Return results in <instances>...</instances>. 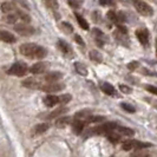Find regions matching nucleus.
Listing matches in <instances>:
<instances>
[{"label":"nucleus","instance_id":"nucleus-29","mask_svg":"<svg viewBox=\"0 0 157 157\" xmlns=\"http://www.w3.org/2000/svg\"><path fill=\"white\" fill-rule=\"evenodd\" d=\"M134 148V141H124L122 143V149L125 151H130Z\"/></svg>","mask_w":157,"mask_h":157},{"label":"nucleus","instance_id":"nucleus-3","mask_svg":"<svg viewBox=\"0 0 157 157\" xmlns=\"http://www.w3.org/2000/svg\"><path fill=\"white\" fill-rule=\"evenodd\" d=\"M117 129V124L115 122H108V123H104L102 125L96 126L91 130L92 134H97V135H103V134H111L115 130Z\"/></svg>","mask_w":157,"mask_h":157},{"label":"nucleus","instance_id":"nucleus-12","mask_svg":"<svg viewBox=\"0 0 157 157\" xmlns=\"http://www.w3.org/2000/svg\"><path fill=\"white\" fill-rule=\"evenodd\" d=\"M0 38L1 40L4 41V43H7V44H13V43H16V37L12 34V33H10L8 31H1L0 32Z\"/></svg>","mask_w":157,"mask_h":157},{"label":"nucleus","instance_id":"nucleus-15","mask_svg":"<svg viewBox=\"0 0 157 157\" xmlns=\"http://www.w3.org/2000/svg\"><path fill=\"white\" fill-rule=\"evenodd\" d=\"M84 126H85V123L84 121H80V119H76L73 123H72V130L76 135L82 134V131L84 130Z\"/></svg>","mask_w":157,"mask_h":157},{"label":"nucleus","instance_id":"nucleus-18","mask_svg":"<svg viewBox=\"0 0 157 157\" xmlns=\"http://www.w3.org/2000/svg\"><path fill=\"white\" fill-rule=\"evenodd\" d=\"M67 111V108H64V106H62V108H58L57 110H53L50 115H48V119H55V118L59 117L60 115H63V113H65Z\"/></svg>","mask_w":157,"mask_h":157},{"label":"nucleus","instance_id":"nucleus-5","mask_svg":"<svg viewBox=\"0 0 157 157\" xmlns=\"http://www.w3.org/2000/svg\"><path fill=\"white\" fill-rule=\"evenodd\" d=\"M14 31L18 32L20 36L30 37L36 32V30H34V27H32L31 25H29V24H18V25L14 26Z\"/></svg>","mask_w":157,"mask_h":157},{"label":"nucleus","instance_id":"nucleus-37","mask_svg":"<svg viewBox=\"0 0 157 157\" xmlns=\"http://www.w3.org/2000/svg\"><path fill=\"white\" fill-rule=\"evenodd\" d=\"M108 18L110 19L111 21H113V23L117 25V13H116V12L109 11V12H108Z\"/></svg>","mask_w":157,"mask_h":157},{"label":"nucleus","instance_id":"nucleus-14","mask_svg":"<svg viewBox=\"0 0 157 157\" xmlns=\"http://www.w3.org/2000/svg\"><path fill=\"white\" fill-rule=\"evenodd\" d=\"M59 103V97H57V96H53V94H48L46 96L45 98H44V104L48 106V108H52V106H55Z\"/></svg>","mask_w":157,"mask_h":157},{"label":"nucleus","instance_id":"nucleus-36","mask_svg":"<svg viewBox=\"0 0 157 157\" xmlns=\"http://www.w3.org/2000/svg\"><path fill=\"white\" fill-rule=\"evenodd\" d=\"M69 5L73 8H79L80 7V4H82V0H67Z\"/></svg>","mask_w":157,"mask_h":157},{"label":"nucleus","instance_id":"nucleus-33","mask_svg":"<svg viewBox=\"0 0 157 157\" xmlns=\"http://www.w3.org/2000/svg\"><path fill=\"white\" fill-rule=\"evenodd\" d=\"M71 98H72V96H71V94H62V96L59 97V103H62V104H66V103L70 102Z\"/></svg>","mask_w":157,"mask_h":157},{"label":"nucleus","instance_id":"nucleus-9","mask_svg":"<svg viewBox=\"0 0 157 157\" xmlns=\"http://www.w3.org/2000/svg\"><path fill=\"white\" fill-rule=\"evenodd\" d=\"M23 86L27 87V89H41L43 87V84L39 79L36 78H27L23 80Z\"/></svg>","mask_w":157,"mask_h":157},{"label":"nucleus","instance_id":"nucleus-40","mask_svg":"<svg viewBox=\"0 0 157 157\" xmlns=\"http://www.w3.org/2000/svg\"><path fill=\"white\" fill-rule=\"evenodd\" d=\"M138 66H140V63H138V62H131V63L128 64V69H129V70H131V71L136 70Z\"/></svg>","mask_w":157,"mask_h":157},{"label":"nucleus","instance_id":"nucleus-39","mask_svg":"<svg viewBox=\"0 0 157 157\" xmlns=\"http://www.w3.org/2000/svg\"><path fill=\"white\" fill-rule=\"evenodd\" d=\"M119 90H121L123 94H131V91H132V90H131L129 86L123 85V84H121V85H119Z\"/></svg>","mask_w":157,"mask_h":157},{"label":"nucleus","instance_id":"nucleus-19","mask_svg":"<svg viewBox=\"0 0 157 157\" xmlns=\"http://www.w3.org/2000/svg\"><path fill=\"white\" fill-rule=\"evenodd\" d=\"M75 17H76V19H77V21H78L79 26H80L83 30L87 31V30L90 29V26H89V23H87L86 20H85L83 17L80 16V14H78V13H75Z\"/></svg>","mask_w":157,"mask_h":157},{"label":"nucleus","instance_id":"nucleus-32","mask_svg":"<svg viewBox=\"0 0 157 157\" xmlns=\"http://www.w3.org/2000/svg\"><path fill=\"white\" fill-rule=\"evenodd\" d=\"M60 27H62L66 33H71V32H73V27H72L69 23H66V21H63L62 25H60Z\"/></svg>","mask_w":157,"mask_h":157},{"label":"nucleus","instance_id":"nucleus-6","mask_svg":"<svg viewBox=\"0 0 157 157\" xmlns=\"http://www.w3.org/2000/svg\"><path fill=\"white\" fill-rule=\"evenodd\" d=\"M48 66H50V64L46 62H38V63L33 64L30 67V72L33 75H41L48 69Z\"/></svg>","mask_w":157,"mask_h":157},{"label":"nucleus","instance_id":"nucleus-23","mask_svg":"<svg viewBox=\"0 0 157 157\" xmlns=\"http://www.w3.org/2000/svg\"><path fill=\"white\" fill-rule=\"evenodd\" d=\"M90 59H91L92 62H96V63H102V60H103L102 55H101L98 51H96V50L90 51Z\"/></svg>","mask_w":157,"mask_h":157},{"label":"nucleus","instance_id":"nucleus-31","mask_svg":"<svg viewBox=\"0 0 157 157\" xmlns=\"http://www.w3.org/2000/svg\"><path fill=\"white\" fill-rule=\"evenodd\" d=\"M103 119H105L103 116H90L85 122L86 123H97V122H101Z\"/></svg>","mask_w":157,"mask_h":157},{"label":"nucleus","instance_id":"nucleus-35","mask_svg":"<svg viewBox=\"0 0 157 157\" xmlns=\"http://www.w3.org/2000/svg\"><path fill=\"white\" fill-rule=\"evenodd\" d=\"M121 106L123 108V110H125L126 112H135V108L132 105H130V104H128V103H122L121 104Z\"/></svg>","mask_w":157,"mask_h":157},{"label":"nucleus","instance_id":"nucleus-7","mask_svg":"<svg viewBox=\"0 0 157 157\" xmlns=\"http://www.w3.org/2000/svg\"><path fill=\"white\" fill-rule=\"evenodd\" d=\"M136 37L137 39L140 40L142 45L147 46L149 44V31L147 29H140L136 31Z\"/></svg>","mask_w":157,"mask_h":157},{"label":"nucleus","instance_id":"nucleus-8","mask_svg":"<svg viewBox=\"0 0 157 157\" xmlns=\"http://www.w3.org/2000/svg\"><path fill=\"white\" fill-rule=\"evenodd\" d=\"M65 85L60 83H47L46 85H43L41 90L45 92H57V91H62Z\"/></svg>","mask_w":157,"mask_h":157},{"label":"nucleus","instance_id":"nucleus-43","mask_svg":"<svg viewBox=\"0 0 157 157\" xmlns=\"http://www.w3.org/2000/svg\"><path fill=\"white\" fill-rule=\"evenodd\" d=\"M154 106L156 108V110H157V102H154Z\"/></svg>","mask_w":157,"mask_h":157},{"label":"nucleus","instance_id":"nucleus-34","mask_svg":"<svg viewBox=\"0 0 157 157\" xmlns=\"http://www.w3.org/2000/svg\"><path fill=\"white\" fill-rule=\"evenodd\" d=\"M126 18L124 12H118L117 13V25H121L122 23H125Z\"/></svg>","mask_w":157,"mask_h":157},{"label":"nucleus","instance_id":"nucleus-13","mask_svg":"<svg viewBox=\"0 0 157 157\" xmlns=\"http://www.w3.org/2000/svg\"><path fill=\"white\" fill-rule=\"evenodd\" d=\"M94 37L96 41H97V44L99 45V46H103L104 45V43H105V36H104V33H103L99 29H94Z\"/></svg>","mask_w":157,"mask_h":157},{"label":"nucleus","instance_id":"nucleus-20","mask_svg":"<svg viewBox=\"0 0 157 157\" xmlns=\"http://www.w3.org/2000/svg\"><path fill=\"white\" fill-rule=\"evenodd\" d=\"M75 69H76V71L78 72L80 76H84V77L87 76V69L83 63H79V62L75 63Z\"/></svg>","mask_w":157,"mask_h":157},{"label":"nucleus","instance_id":"nucleus-16","mask_svg":"<svg viewBox=\"0 0 157 157\" xmlns=\"http://www.w3.org/2000/svg\"><path fill=\"white\" fill-rule=\"evenodd\" d=\"M101 89H102V91L104 94H109V96H115L116 94L115 87L112 86L111 84H109V83H102L101 84Z\"/></svg>","mask_w":157,"mask_h":157},{"label":"nucleus","instance_id":"nucleus-17","mask_svg":"<svg viewBox=\"0 0 157 157\" xmlns=\"http://www.w3.org/2000/svg\"><path fill=\"white\" fill-rule=\"evenodd\" d=\"M57 47H58L63 53H69L71 51L70 45H69L66 41H64L63 39H58V41H57Z\"/></svg>","mask_w":157,"mask_h":157},{"label":"nucleus","instance_id":"nucleus-10","mask_svg":"<svg viewBox=\"0 0 157 157\" xmlns=\"http://www.w3.org/2000/svg\"><path fill=\"white\" fill-rule=\"evenodd\" d=\"M0 8H1V12L5 13L6 16H7V14H12L13 12H17V11H18L16 4H14V2H8V1L2 2Z\"/></svg>","mask_w":157,"mask_h":157},{"label":"nucleus","instance_id":"nucleus-24","mask_svg":"<svg viewBox=\"0 0 157 157\" xmlns=\"http://www.w3.org/2000/svg\"><path fill=\"white\" fill-rule=\"evenodd\" d=\"M2 19H4V21H6L7 24H14V23H17L18 20H20L18 14H17V12L16 13H12V14H7V16L4 17Z\"/></svg>","mask_w":157,"mask_h":157},{"label":"nucleus","instance_id":"nucleus-21","mask_svg":"<svg viewBox=\"0 0 157 157\" xmlns=\"http://www.w3.org/2000/svg\"><path fill=\"white\" fill-rule=\"evenodd\" d=\"M71 123V117L66 116V117H60V118H57V122H56V126L58 128H64L66 126L67 124Z\"/></svg>","mask_w":157,"mask_h":157},{"label":"nucleus","instance_id":"nucleus-1","mask_svg":"<svg viewBox=\"0 0 157 157\" xmlns=\"http://www.w3.org/2000/svg\"><path fill=\"white\" fill-rule=\"evenodd\" d=\"M20 53L29 58H36V59H43L47 55L46 48L39 46L33 43H26L20 46Z\"/></svg>","mask_w":157,"mask_h":157},{"label":"nucleus","instance_id":"nucleus-28","mask_svg":"<svg viewBox=\"0 0 157 157\" xmlns=\"http://www.w3.org/2000/svg\"><path fill=\"white\" fill-rule=\"evenodd\" d=\"M108 140H109V142H111L112 144H117L118 142L121 141V135L111 132V134L108 135Z\"/></svg>","mask_w":157,"mask_h":157},{"label":"nucleus","instance_id":"nucleus-30","mask_svg":"<svg viewBox=\"0 0 157 157\" xmlns=\"http://www.w3.org/2000/svg\"><path fill=\"white\" fill-rule=\"evenodd\" d=\"M131 157H150V154L145 150H138V151L134 152Z\"/></svg>","mask_w":157,"mask_h":157},{"label":"nucleus","instance_id":"nucleus-42","mask_svg":"<svg viewBox=\"0 0 157 157\" xmlns=\"http://www.w3.org/2000/svg\"><path fill=\"white\" fill-rule=\"evenodd\" d=\"M75 40L77 41V44H79V45H82V46L84 45V41H83V39H82V37L78 36V34H76V36H75Z\"/></svg>","mask_w":157,"mask_h":157},{"label":"nucleus","instance_id":"nucleus-4","mask_svg":"<svg viewBox=\"0 0 157 157\" xmlns=\"http://www.w3.org/2000/svg\"><path fill=\"white\" fill-rule=\"evenodd\" d=\"M27 71H30L27 69V66L23 63H14L10 69H8L7 73L11 76H17V77H23L27 73Z\"/></svg>","mask_w":157,"mask_h":157},{"label":"nucleus","instance_id":"nucleus-44","mask_svg":"<svg viewBox=\"0 0 157 157\" xmlns=\"http://www.w3.org/2000/svg\"><path fill=\"white\" fill-rule=\"evenodd\" d=\"M156 55H157V50H156Z\"/></svg>","mask_w":157,"mask_h":157},{"label":"nucleus","instance_id":"nucleus-38","mask_svg":"<svg viewBox=\"0 0 157 157\" xmlns=\"http://www.w3.org/2000/svg\"><path fill=\"white\" fill-rule=\"evenodd\" d=\"M145 90L149 91L150 94L157 96V86H155V85H145Z\"/></svg>","mask_w":157,"mask_h":157},{"label":"nucleus","instance_id":"nucleus-22","mask_svg":"<svg viewBox=\"0 0 157 157\" xmlns=\"http://www.w3.org/2000/svg\"><path fill=\"white\" fill-rule=\"evenodd\" d=\"M118 132H119V135H123V136H134L135 135V131L132 130V129H130V128H126V126H119V128H117Z\"/></svg>","mask_w":157,"mask_h":157},{"label":"nucleus","instance_id":"nucleus-2","mask_svg":"<svg viewBox=\"0 0 157 157\" xmlns=\"http://www.w3.org/2000/svg\"><path fill=\"white\" fill-rule=\"evenodd\" d=\"M134 6L137 10V12L144 17H150L154 14V8L142 0H134Z\"/></svg>","mask_w":157,"mask_h":157},{"label":"nucleus","instance_id":"nucleus-26","mask_svg":"<svg viewBox=\"0 0 157 157\" xmlns=\"http://www.w3.org/2000/svg\"><path fill=\"white\" fill-rule=\"evenodd\" d=\"M17 14L19 17V19H20V21H23V23H30L31 21V17L29 16V13H25L23 11H17Z\"/></svg>","mask_w":157,"mask_h":157},{"label":"nucleus","instance_id":"nucleus-27","mask_svg":"<svg viewBox=\"0 0 157 157\" xmlns=\"http://www.w3.org/2000/svg\"><path fill=\"white\" fill-rule=\"evenodd\" d=\"M47 130H48V124L47 123H41V124L36 125V128H34V131L37 134H44Z\"/></svg>","mask_w":157,"mask_h":157},{"label":"nucleus","instance_id":"nucleus-41","mask_svg":"<svg viewBox=\"0 0 157 157\" xmlns=\"http://www.w3.org/2000/svg\"><path fill=\"white\" fill-rule=\"evenodd\" d=\"M99 4L102 6H111L115 4V0H99Z\"/></svg>","mask_w":157,"mask_h":157},{"label":"nucleus","instance_id":"nucleus-11","mask_svg":"<svg viewBox=\"0 0 157 157\" xmlns=\"http://www.w3.org/2000/svg\"><path fill=\"white\" fill-rule=\"evenodd\" d=\"M62 78H63V75L60 72H50L44 77L47 83H58V80Z\"/></svg>","mask_w":157,"mask_h":157},{"label":"nucleus","instance_id":"nucleus-25","mask_svg":"<svg viewBox=\"0 0 157 157\" xmlns=\"http://www.w3.org/2000/svg\"><path fill=\"white\" fill-rule=\"evenodd\" d=\"M134 148L138 150H144L147 148H151L150 143H145V142H140V141H134Z\"/></svg>","mask_w":157,"mask_h":157}]
</instances>
